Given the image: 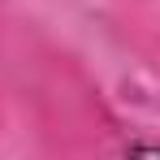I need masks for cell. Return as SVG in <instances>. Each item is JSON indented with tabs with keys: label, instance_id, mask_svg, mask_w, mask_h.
Instances as JSON below:
<instances>
[{
	"label": "cell",
	"instance_id": "obj_1",
	"mask_svg": "<svg viewBox=\"0 0 160 160\" xmlns=\"http://www.w3.org/2000/svg\"><path fill=\"white\" fill-rule=\"evenodd\" d=\"M126 160H160V143H130Z\"/></svg>",
	"mask_w": 160,
	"mask_h": 160
}]
</instances>
